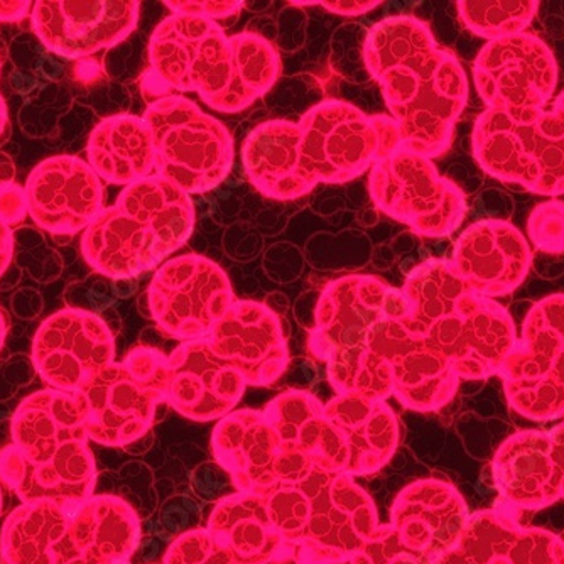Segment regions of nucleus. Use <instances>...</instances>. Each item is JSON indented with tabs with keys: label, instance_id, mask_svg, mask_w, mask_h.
Listing matches in <instances>:
<instances>
[{
	"label": "nucleus",
	"instance_id": "de8ad7c7",
	"mask_svg": "<svg viewBox=\"0 0 564 564\" xmlns=\"http://www.w3.org/2000/svg\"><path fill=\"white\" fill-rule=\"evenodd\" d=\"M563 543H564V540H563ZM560 564H564V551H563V557H561V563Z\"/></svg>",
	"mask_w": 564,
	"mask_h": 564
},
{
	"label": "nucleus",
	"instance_id": "39448f33",
	"mask_svg": "<svg viewBox=\"0 0 564 564\" xmlns=\"http://www.w3.org/2000/svg\"><path fill=\"white\" fill-rule=\"evenodd\" d=\"M485 173L541 196L564 195V109H487L471 132Z\"/></svg>",
	"mask_w": 564,
	"mask_h": 564
},
{
	"label": "nucleus",
	"instance_id": "dca6fc26",
	"mask_svg": "<svg viewBox=\"0 0 564 564\" xmlns=\"http://www.w3.org/2000/svg\"><path fill=\"white\" fill-rule=\"evenodd\" d=\"M135 0L63 2L40 0L31 11V24L44 50L66 59H82L110 50L138 28Z\"/></svg>",
	"mask_w": 564,
	"mask_h": 564
},
{
	"label": "nucleus",
	"instance_id": "a211bd4d",
	"mask_svg": "<svg viewBox=\"0 0 564 564\" xmlns=\"http://www.w3.org/2000/svg\"><path fill=\"white\" fill-rule=\"evenodd\" d=\"M138 541L131 507L117 497H91L69 510L44 564H129Z\"/></svg>",
	"mask_w": 564,
	"mask_h": 564
},
{
	"label": "nucleus",
	"instance_id": "0eeeda50",
	"mask_svg": "<svg viewBox=\"0 0 564 564\" xmlns=\"http://www.w3.org/2000/svg\"><path fill=\"white\" fill-rule=\"evenodd\" d=\"M301 176L307 188L354 182L402 145L394 120L367 116L344 100H325L300 122Z\"/></svg>",
	"mask_w": 564,
	"mask_h": 564
},
{
	"label": "nucleus",
	"instance_id": "f3484780",
	"mask_svg": "<svg viewBox=\"0 0 564 564\" xmlns=\"http://www.w3.org/2000/svg\"><path fill=\"white\" fill-rule=\"evenodd\" d=\"M28 215L51 236H76L104 210V183L87 161L47 158L25 182Z\"/></svg>",
	"mask_w": 564,
	"mask_h": 564
},
{
	"label": "nucleus",
	"instance_id": "cd10ccee",
	"mask_svg": "<svg viewBox=\"0 0 564 564\" xmlns=\"http://www.w3.org/2000/svg\"><path fill=\"white\" fill-rule=\"evenodd\" d=\"M68 507L53 502L21 503L0 531L4 564H44L47 551L68 521Z\"/></svg>",
	"mask_w": 564,
	"mask_h": 564
},
{
	"label": "nucleus",
	"instance_id": "4be33fe9",
	"mask_svg": "<svg viewBox=\"0 0 564 564\" xmlns=\"http://www.w3.org/2000/svg\"><path fill=\"white\" fill-rule=\"evenodd\" d=\"M372 350L388 360L392 379L420 408H440L458 389V376L443 351L427 335L409 332L399 322L388 319L377 329Z\"/></svg>",
	"mask_w": 564,
	"mask_h": 564
},
{
	"label": "nucleus",
	"instance_id": "c756f323",
	"mask_svg": "<svg viewBox=\"0 0 564 564\" xmlns=\"http://www.w3.org/2000/svg\"><path fill=\"white\" fill-rule=\"evenodd\" d=\"M459 19L475 36L490 41L506 40L525 33L538 14L535 0H462L456 2Z\"/></svg>",
	"mask_w": 564,
	"mask_h": 564
},
{
	"label": "nucleus",
	"instance_id": "ddd939ff",
	"mask_svg": "<svg viewBox=\"0 0 564 564\" xmlns=\"http://www.w3.org/2000/svg\"><path fill=\"white\" fill-rule=\"evenodd\" d=\"M426 335L443 351L459 380L499 376L519 338L506 307L470 291Z\"/></svg>",
	"mask_w": 564,
	"mask_h": 564
},
{
	"label": "nucleus",
	"instance_id": "393cba45",
	"mask_svg": "<svg viewBox=\"0 0 564 564\" xmlns=\"http://www.w3.org/2000/svg\"><path fill=\"white\" fill-rule=\"evenodd\" d=\"M301 132L291 120H268L247 135L242 163L250 185L279 202L303 198L312 189L301 176Z\"/></svg>",
	"mask_w": 564,
	"mask_h": 564
},
{
	"label": "nucleus",
	"instance_id": "6ab92c4d",
	"mask_svg": "<svg viewBox=\"0 0 564 564\" xmlns=\"http://www.w3.org/2000/svg\"><path fill=\"white\" fill-rule=\"evenodd\" d=\"M449 262L470 293L494 300L521 286L531 271L532 252L514 225L480 220L459 236Z\"/></svg>",
	"mask_w": 564,
	"mask_h": 564
},
{
	"label": "nucleus",
	"instance_id": "58836bf2",
	"mask_svg": "<svg viewBox=\"0 0 564 564\" xmlns=\"http://www.w3.org/2000/svg\"><path fill=\"white\" fill-rule=\"evenodd\" d=\"M14 230L0 221V278L11 268L14 259Z\"/></svg>",
	"mask_w": 564,
	"mask_h": 564
},
{
	"label": "nucleus",
	"instance_id": "9d476101",
	"mask_svg": "<svg viewBox=\"0 0 564 564\" xmlns=\"http://www.w3.org/2000/svg\"><path fill=\"white\" fill-rule=\"evenodd\" d=\"M499 376L507 402L525 420L564 416V294L544 297L529 310Z\"/></svg>",
	"mask_w": 564,
	"mask_h": 564
},
{
	"label": "nucleus",
	"instance_id": "ea45409f",
	"mask_svg": "<svg viewBox=\"0 0 564 564\" xmlns=\"http://www.w3.org/2000/svg\"><path fill=\"white\" fill-rule=\"evenodd\" d=\"M33 4L28 0H0V22H19L31 14Z\"/></svg>",
	"mask_w": 564,
	"mask_h": 564
},
{
	"label": "nucleus",
	"instance_id": "6e6552de",
	"mask_svg": "<svg viewBox=\"0 0 564 564\" xmlns=\"http://www.w3.org/2000/svg\"><path fill=\"white\" fill-rule=\"evenodd\" d=\"M389 291L376 278H345L323 294L313 350L340 382L392 380L388 360L372 350L377 329L389 319Z\"/></svg>",
	"mask_w": 564,
	"mask_h": 564
},
{
	"label": "nucleus",
	"instance_id": "20e7f679",
	"mask_svg": "<svg viewBox=\"0 0 564 564\" xmlns=\"http://www.w3.org/2000/svg\"><path fill=\"white\" fill-rule=\"evenodd\" d=\"M193 228L192 196L152 174L126 186L112 207L97 215L82 237V253L101 275L135 278L182 249Z\"/></svg>",
	"mask_w": 564,
	"mask_h": 564
},
{
	"label": "nucleus",
	"instance_id": "9b49d317",
	"mask_svg": "<svg viewBox=\"0 0 564 564\" xmlns=\"http://www.w3.org/2000/svg\"><path fill=\"white\" fill-rule=\"evenodd\" d=\"M170 377V364L158 351L138 348L122 364L98 370L75 395L80 402L88 438L122 445L141 430L152 395Z\"/></svg>",
	"mask_w": 564,
	"mask_h": 564
},
{
	"label": "nucleus",
	"instance_id": "e433bc0d",
	"mask_svg": "<svg viewBox=\"0 0 564 564\" xmlns=\"http://www.w3.org/2000/svg\"><path fill=\"white\" fill-rule=\"evenodd\" d=\"M329 12L341 15H362L379 8V0H337V2H315Z\"/></svg>",
	"mask_w": 564,
	"mask_h": 564
},
{
	"label": "nucleus",
	"instance_id": "f704fd0d",
	"mask_svg": "<svg viewBox=\"0 0 564 564\" xmlns=\"http://www.w3.org/2000/svg\"><path fill=\"white\" fill-rule=\"evenodd\" d=\"M173 14L199 15V18L220 21V19L232 18L243 9V2L239 0H174L164 2Z\"/></svg>",
	"mask_w": 564,
	"mask_h": 564
},
{
	"label": "nucleus",
	"instance_id": "a878e982",
	"mask_svg": "<svg viewBox=\"0 0 564 564\" xmlns=\"http://www.w3.org/2000/svg\"><path fill=\"white\" fill-rule=\"evenodd\" d=\"M87 163L101 183L131 186L156 174L151 129L142 117L117 113L94 127Z\"/></svg>",
	"mask_w": 564,
	"mask_h": 564
},
{
	"label": "nucleus",
	"instance_id": "7ed1b4c3",
	"mask_svg": "<svg viewBox=\"0 0 564 564\" xmlns=\"http://www.w3.org/2000/svg\"><path fill=\"white\" fill-rule=\"evenodd\" d=\"M11 438L0 449V484L21 503L82 506L95 489V462L75 394L44 389L15 409Z\"/></svg>",
	"mask_w": 564,
	"mask_h": 564
},
{
	"label": "nucleus",
	"instance_id": "412c9836",
	"mask_svg": "<svg viewBox=\"0 0 564 564\" xmlns=\"http://www.w3.org/2000/svg\"><path fill=\"white\" fill-rule=\"evenodd\" d=\"M468 519L467 503L452 485L423 481L399 500L392 529L409 551L436 564L458 546Z\"/></svg>",
	"mask_w": 564,
	"mask_h": 564
},
{
	"label": "nucleus",
	"instance_id": "a18cd8bd",
	"mask_svg": "<svg viewBox=\"0 0 564 564\" xmlns=\"http://www.w3.org/2000/svg\"><path fill=\"white\" fill-rule=\"evenodd\" d=\"M554 101H556L557 106H561L564 109V91H561L560 97H557Z\"/></svg>",
	"mask_w": 564,
	"mask_h": 564
},
{
	"label": "nucleus",
	"instance_id": "f03ea898",
	"mask_svg": "<svg viewBox=\"0 0 564 564\" xmlns=\"http://www.w3.org/2000/svg\"><path fill=\"white\" fill-rule=\"evenodd\" d=\"M145 98L195 91L220 113H239L264 97L281 75L271 41L253 33L227 36L217 21L171 14L149 40Z\"/></svg>",
	"mask_w": 564,
	"mask_h": 564
},
{
	"label": "nucleus",
	"instance_id": "49530a36",
	"mask_svg": "<svg viewBox=\"0 0 564 564\" xmlns=\"http://www.w3.org/2000/svg\"><path fill=\"white\" fill-rule=\"evenodd\" d=\"M2 507H4V500H2V489H0V514H2Z\"/></svg>",
	"mask_w": 564,
	"mask_h": 564
},
{
	"label": "nucleus",
	"instance_id": "5701e85b",
	"mask_svg": "<svg viewBox=\"0 0 564 564\" xmlns=\"http://www.w3.org/2000/svg\"><path fill=\"white\" fill-rule=\"evenodd\" d=\"M207 341L224 362L252 382H264L286 366L281 326L261 304H232Z\"/></svg>",
	"mask_w": 564,
	"mask_h": 564
},
{
	"label": "nucleus",
	"instance_id": "c9c22d12",
	"mask_svg": "<svg viewBox=\"0 0 564 564\" xmlns=\"http://www.w3.org/2000/svg\"><path fill=\"white\" fill-rule=\"evenodd\" d=\"M28 215V198L22 186L11 183L0 188V221L8 227L21 224Z\"/></svg>",
	"mask_w": 564,
	"mask_h": 564
},
{
	"label": "nucleus",
	"instance_id": "f257e3e1",
	"mask_svg": "<svg viewBox=\"0 0 564 564\" xmlns=\"http://www.w3.org/2000/svg\"><path fill=\"white\" fill-rule=\"evenodd\" d=\"M364 65L382 91L402 145L430 160L445 154L470 85L430 25L413 15L382 19L364 41Z\"/></svg>",
	"mask_w": 564,
	"mask_h": 564
},
{
	"label": "nucleus",
	"instance_id": "aec40b11",
	"mask_svg": "<svg viewBox=\"0 0 564 564\" xmlns=\"http://www.w3.org/2000/svg\"><path fill=\"white\" fill-rule=\"evenodd\" d=\"M563 538L525 528L519 512L499 503L470 516L458 546L436 564H560Z\"/></svg>",
	"mask_w": 564,
	"mask_h": 564
},
{
	"label": "nucleus",
	"instance_id": "a19ab883",
	"mask_svg": "<svg viewBox=\"0 0 564 564\" xmlns=\"http://www.w3.org/2000/svg\"><path fill=\"white\" fill-rule=\"evenodd\" d=\"M11 85L14 87V90L18 91V94H30V91L34 90V87H36L37 82L34 76H31L28 72H15L14 75H11Z\"/></svg>",
	"mask_w": 564,
	"mask_h": 564
},
{
	"label": "nucleus",
	"instance_id": "72a5a7b5",
	"mask_svg": "<svg viewBox=\"0 0 564 564\" xmlns=\"http://www.w3.org/2000/svg\"><path fill=\"white\" fill-rule=\"evenodd\" d=\"M72 97L65 95L62 100L56 101L55 106H47L46 88L40 97L31 98L24 107H22L19 122H21L22 131L31 138H44L55 131L59 120L68 112Z\"/></svg>",
	"mask_w": 564,
	"mask_h": 564
},
{
	"label": "nucleus",
	"instance_id": "2f4dec72",
	"mask_svg": "<svg viewBox=\"0 0 564 564\" xmlns=\"http://www.w3.org/2000/svg\"><path fill=\"white\" fill-rule=\"evenodd\" d=\"M166 564H237L227 547L215 538L193 532L185 535L166 557Z\"/></svg>",
	"mask_w": 564,
	"mask_h": 564
},
{
	"label": "nucleus",
	"instance_id": "09e8293b",
	"mask_svg": "<svg viewBox=\"0 0 564 564\" xmlns=\"http://www.w3.org/2000/svg\"><path fill=\"white\" fill-rule=\"evenodd\" d=\"M0 69H2V62H0Z\"/></svg>",
	"mask_w": 564,
	"mask_h": 564
},
{
	"label": "nucleus",
	"instance_id": "37998d69",
	"mask_svg": "<svg viewBox=\"0 0 564 564\" xmlns=\"http://www.w3.org/2000/svg\"><path fill=\"white\" fill-rule=\"evenodd\" d=\"M8 106H6L4 97H2V94H0V138H2V134H4L6 127H8Z\"/></svg>",
	"mask_w": 564,
	"mask_h": 564
},
{
	"label": "nucleus",
	"instance_id": "4468645a",
	"mask_svg": "<svg viewBox=\"0 0 564 564\" xmlns=\"http://www.w3.org/2000/svg\"><path fill=\"white\" fill-rule=\"evenodd\" d=\"M474 84L487 109L546 107L557 87L556 59L534 34L490 41L475 59Z\"/></svg>",
	"mask_w": 564,
	"mask_h": 564
},
{
	"label": "nucleus",
	"instance_id": "c85d7f7f",
	"mask_svg": "<svg viewBox=\"0 0 564 564\" xmlns=\"http://www.w3.org/2000/svg\"><path fill=\"white\" fill-rule=\"evenodd\" d=\"M468 288L449 261H427L405 282L402 296L405 315L401 325L409 332L426 335L427 329L445 318Z\"/></svg>",
	"mask_w": 564,
	"mask_h": 564
},
{
	"label": "nucleus",
	"instance_id": "f8f14e48",
	"mask_svg": "<svg viewBox=\"0 0 564 564\" xmlns=\"http://www.w3.org/2000/svg\"><path fill=\"white\" fill-rule=\"evenodd\" d=\"M149 306L171 337L205 340L232 306V293L218 265L192 253L171 259L156 272Z\"/></svg>",
	"mask_w": 564,
	"mask_h": 564
},
{
	"label": "nucleus",
	"instance_id": "423d86ee",
	"mask_svg": "<svg viewBox=\"0 0 564 564\" xmlns=\"http://www.w3.org/2000/svg\"><path fill=\"white\" fill-rule=\"evenodd\" d=\"M142 119L151 129L156 174L186 195H203L220 186L236 160L232 134L180 94L151 101Z\"/></svg>",
	"mask_w": 564,
	"mask_h": 564
},
{
	"label": "nucleus",
	"instance_id": "bb28decb",
	"mask_svg": "<svg viewBox=\"0 0 564 564\" xmlns=\"http://www.w3.org/2000/svg\"><path fill=\"white\" fill-rule=\"evenodd\" d=\"M212 534L237 564H264L286 551L268 507L258 503L225 507L212 521Z\"/></svg>",
	"mask_w": 564,
	"mask_h": 564
},
{
	"label": "nucleus",
	"instance_id": "1a4fd4ad",
	"mask_svg": "<svg viewBox=\"0 0 564 564\" xmlns=\"http://www.w3.org/2000/svg\"><path fill=\"white\" fill-rule=\"evenodd\" d=\"M369 193L377 210L426 239L455 232L467 212L462 188L443 177L433 160L404 145L373 164Z\"/></svg>",
	"mask_w": 564,
	"mask_h": 564
},
{
	"label": "nucleus",
	"instance_id": "473e14b6",
	"mask_svg": "<svg viewBox=\"0 0 564 564\" xmlns=\"http://www.w3.org/2000/svg\"><path fill=\"white\" fill-rule=\"evenodd\" d=\"M354 564H427L399 541L394 529L373 532L362 550L354 556Z\"/></svg>",
	"mask_w": 564,
	"mask_h": 564
},
{
	"label": "nucleus",
	"instance_id": "79ce46f5",
	"mask_svg": "<svg viewBox=\"0 0 564 564\" xmlns=\"http://www.w3.org/2000/svg\"><path fill=\"white\" fill-rule=\"evenodd\" d=\"M15 166L14 161L9 154L0 151V188L14 183Z\"/></svg>",
	"mask_w": 564,
	"mask_h": 564
},
{
	"label": "nucleus",
	"instance_id": "2eb2a0df",
	"mask_svg": "<svg viewBox=\"0 0 564 564\" xmlns=\"http://www.w3.org/2000/svg\"><path fill=\"white\" fill-rule=\"evenodd\" d=\"M113 357L116 345L107 323L78 307L47 316L34 335V370L55 391L75 394Z\"/></svg>",
	"mask_w": 564,
	"mask_h": 564
},
{
	"label": "nucleus",
	"instance_id": "b1692460",
	"mask_svg": "<svg viewBox=\"0 0 564 564\" xmlns=\"http://www.w3.org/2000/svg\"><path fill=\"white\" fill-rule=\"evenodd\" d=\"M492 475L500 503L516 512L546 509L561 500L547 431L525 430L509 436L494 456Z\"/></svg>",
	"mask_w": 564,
	"mask_h": 564
},
{
	"label": "nucleus",
	"instance_id": "4c0bfd02",
	"mask_svg": "<svg viewBox=\"0 0 564 564\" xmlns=\"http://www.w3.org/2000/svg\"><path fill=\"white\" fill-rule=\"evenodd\" d=\"M551 442V455L560 475L561 499H564V421L547 431Z\"/></svg>",
	"mask_w": 564,
	"mask_h": 564
},
{
	"label": "nucleus",
	"instance_id": "7c9ffc66",
	"mask_svg": "<svg viewBox=\"0 0 564 564\" xmlns=\"http://www.w3.org/2000/svg\"><path fill=\"white\" fill-rule=\"evenodd\" d=\"M529 240L544 253L564 252V202L550 199L532 210L528 221Z\"/></svg>",
	"mask_w": 564,
	"mask_h": 564
},
{
	"label": "nucleus",
	"instance_id": "c03bdc74",
	"mask_svg": "<svg viewBox=\"0 0 564 564\" xmlns=\"http://www.w3.org/2000/svg\"><path fill=\"white\" fill-rule=\"evenodd\" d=\"M6 337H8V318L4 312L0 310V350L4 347Z\"/></svg>",
	"mask_w": 564,
	"mask_h": 564
}]
</instances>
